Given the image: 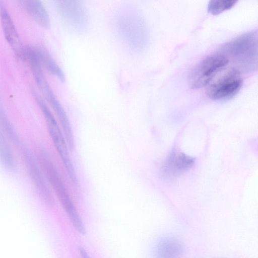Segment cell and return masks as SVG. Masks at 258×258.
Returning a JSON list of instances; mask_svg holds the SVG:
<instances>
[{
    "label": "cell",
    "mask_w": 258,
    "mask_h": 258,
    "mask_svg": "<svg viewBox=\"0 0 258 258\" xmlns=\"http://www.w3.org/2000/svg\"><path fill=\"white\" fill-rule=\"evenodd\" d=\"M0 163L6 169L13 170L15 161L9 144L0 128Z\"/></svg>",
    "instance_id": "7c38bea8"
},
{
    "label": "cell",
    "mask_w": 258,
    "mask_h": 258,
    "mask_svg": "<svg viewBox=\"0 0 258 258\" xmlns=\"http://www.w3.org/2000/svg\"><path fill=\"white\" fill-rule=\"evenodd\" d=\"M194 163V158L182 153H171L162 167L164 175L174 177L190 168Z\"/></svg>",
    "instance_id": "9c48e42d"
},
{
    "label": "cell",
    "mask_w": 258,
    "mask_h": 258,
    "mask_svg": "<svg viewBox=\"0 0 258 258\" xmlns=\"http://www.w3.org/2000/svg\"><path fill=\"white\" fill-rule=\"evenodd\" d=\"M242 86L240 72L236 69H230L208 87L206 93L214 100L229 99L239 92Z\"/></svg>",
    "instance_id": "5b68a950"
},
{
    "label": "cell",
    "mask_w": 258,
    "mask_h": 258,
    "mask_svg": "<svg viewBox=\"0 0 258 258\" xmlns=\"http://www.w3.org/2000/svg\"><path fill=\"white\" fill-rule=\"evenodd\" d=\"M40 63L49 73L55 76L61 82L65 81V75L49 52L41 46L35 47Z\"/></svg>",
    "instance_id": "8fae6325"
},
{
    "label": "cell",
    "mask_w": 258,
    "mask_h": 258,
    "mask_svg": "<svg viewBox=\"0 0 258 258\" xmlns=\"http://www.w3.org/2000/svg\"><path fill=\"white\" fill-rule=\"evenodd\" d=\"M237 2L233 0L211 1L208 5V12L213 15L220 14L230 9Z\"/></svg>",
    "instance_id": "4fadbf2b"
},
{
    "label": "cell",
    "mask_w": 258,
    "mask_h": 258,
    "mask_svg": "<svg viewBox=\"0 0 258 258\" xmlns=\"http://www.w3.org/2000/svg\"><path fill=\"white\" fill-rule=\"evenodd\" d=\"M229 60L220 53L210 55L194 69L190 76L191 88L199 89L207 85L216 75L222 71Z\"/></svg>",
    "instance_id": "277c9868"
},
{
    "label": "cell",
    "mask_w": 258,
    "mask_h": 258,
    "mask_svg": "<svg viewBox=\"0 0 258 258\" xmlns=\"http://www.w3.org/2000/svg\"><path fill=\"white\" fill-rule=\"evenodd\" d=\"M34 94V97L43 114L49 135L55 149L72 183L77 185L78 183L77 174L70 157V150L62 130L45 102L36 92Z\"/></svg>",
    "instance_id": "3957f363"
},
{
    "label": "cell",
    "mask_w": 258,
    "mask_h": 258,
    "mask_svg": "<svg viewBox=\"0 0 258 258\" xmlns=\"http://www.w3.org/2000/svg\"><path fill=\"white\" fill-rule=\"evenodd\" d=\"M0 123L6 135L15 144L20 143L18 137L0 106Z\"/></svg>",
    "instance_id": "5bb4252c"
},
{
    "label": "cell",
    "mask_w": 258,
    "mask_h": 258,
    "mask_svg": "<svg viewBox=\"0 0 258 258\" xmlns=\"http://www.w3.org/2000/svg\"><path fill=\"white\" fill-rule=\"evenodd\" d=\"M22 156L29 176L38 194L47 204L53 205V195L38 161L28 149H24Z\"/></svg>",
    "instance_id": "8992f818"
},
{
    "label": "cell",
    "mask_w": 258,
    "mask_h": 258,
    "mask_svg": "<svg viewBox=\"0 0 258 258\" xmlns=\"http://www.w3.org/2000/svg\"><path fill=\"white\" fill-rule=\"evenodd\" d=\"M0 19L5 38L15 55L24 58L25 46L20 38L13 19L5 4L0 1Z\"/></svg>",
    "instance_id": "ba28073f"
},
{
    "label": "cell",
    "mask_w": 258,
    "mask_h": 258,
    "mask_svg": "<svg viewBox=\"0 0 258 258\" xmlns=\"http://www.w3.org/2000/svg\"><path fill=\"white\" fill-rule=\"evenodd\" d=\"M40 89L55 112L58 123L66 138L70 151L75 148V140L71 122L63 106L54 94L47 82Z\"/></svg>",
    "instance_id": "52a82bcc"
},
{
    "label": "cell",
    "mask_w": 258,
    "mask_h": 258,
    "mask_svg": "<svg viewBox=\"0 0 258 258\" xmlns=\"http://www.w3.org/2000/svg\"><path fill=\"white\" fill-rule=\"evenodd\" d=\"M222 53L238 67L237 70L249 71L257 67V33L251 31L243 34L223 45Z\"/></svg>",
    "instance_id": "7a4b0ae2"
},
{
    "label": "cell",
    "mask_w": 258,
    "mask_h": 258,
    "mask_svg": "<svg viewBox=\"0 0 258 258\" xmlns=\"http://www.w3.org/2000/svg\"><path fill=\"white\" fill-rule=\"evenodd\" d=\"M37 160L48 182L76 230L81 235L86 233L85 225L75 206L69 191L59 173L44 150L37 152Z\"/></svg>",
    "instance_id": "6da1fadb"
},
{
    "label": "cell",
    "mask_w": 258,
    "mask_h": 258,
    "mask_svg": "<svg viewBox=\"0 0 258 258\" xmlns=\"http://www.w3.org/2000/svg\"><path fill=\"white\" fill-rule=\"evenodd\" d=\"M21 2L27 12L39 26L45 29L50 28V20L48 13L40 1L27 0Z\"/></svg>",
    "instance_id": "30bf717a"
}]
</instances>
